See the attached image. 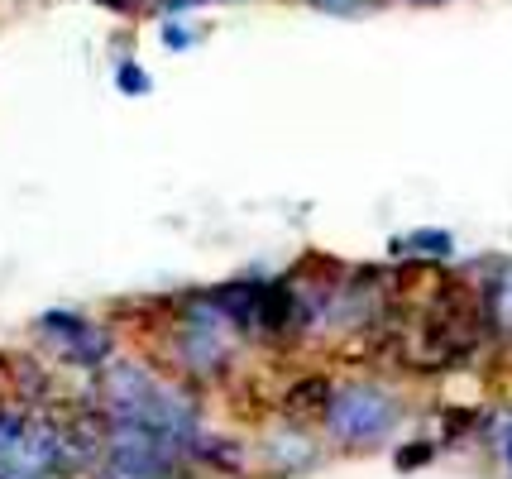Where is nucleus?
<instances>
[{"mask_svg": "<svg viewBox=\"0 0 512 479\" xmlns=\"http://www.w3.org/2000/svg\"><path fill=\"white\" fill-rule=\"evenodd\" d=\"M163 44H168V48H187V44H192V34H187V29H178V24H163Z\"/></svg>", "mask_w": 512, "mask_h": 479, "instance_id": "obj_15", "label": "nucleus"}, {"mask_svg": "<svg viewBox=\"0 0 512 479\" xmlns=\"http://www.w3.org/2000/svg\"><path fill=\"white\" fill-rule=\"evenodd\" d=\"M268 460L278 465V475H297V470L316 465V446L307 436H278V441H268Z\"/></svg>", "mask_w": 512, "mask_h": 479, "instance_id": "obj_7", "label": "nucleus"}, {"mask_svg": "<svg viewBox=\"0 0 512 479\" xmlns=\"http://www.w3.org/2000/svg\"><path fill=\"white\" fill-rule=\"evenodd\" d=\"M393 250H412L417 259H450L455 254V235L450 230H412V235L393 240Z\"/></svg>", "mask_w": 512, "mask_h": 479, "instance_id": "obj_8", "label": "nucleus"}, {"mask_svg": "<svg viewBox=\"0 0 512 479\" xmlns=\"http://www.w3.org/2000/svg\"><path fill=\"white\" fill-rule=\"evenodd\" d=\"M316 10H331V15H359V10H369L374 0H312Z\"/></svg>", "mask_w": 512, "mask_h": 479, "instance_id": "obj_13", "label": "nucleus"}, {"mask_svg": "<svg viewBox=\"0 0 512 479\" xmlns=\"http://www.w3.org/2000/svg\"><path fill=\"white\" fill-rule=\"evenodd\" d=\"M173 436L149 432L120 422L115 436L106 441V460H101V479H182V460Z\"/></svg>", "mask_w": 512, "mask_h": 479, "instance_id": "obj_3", "label": "nucleus"}, {"mask_svg": "<svg viewBox=\"0 0 512 479\" xmlns=\"http://www.w3.org/2000/svg\"><path fill=\"white\" fill-rule=\"evenodd\" d=\"M431 451H436L431 441H417V451H402L398 465H402V470H412V465H422V460H431Z\"/></svg>", "mask_w": 512, "mask_h": 479, "instance_id": "obj_14", "label": "nucleus"}, {"mask_svg": "<svg viewBox=\"0 0 512 479\" xmlns=\"http://www.w3.org/2000/svg\"><path fill=\"white\" fill-rule=\"evenodd\" d=\"M326 432L340 441V446H379L398 432L402 422V403L379 384H345L335 388L331 408L321 412Z\"/></svg>", "mask_w": 512, "mask_h": 479, "instance_id": "obj_2", "label": "nucleus"}, {"mask_svg": "<svg viewBox=\"0 0 512 479\" xmlns=\"http://www.w3.org/2000/svg\"><path fill=\"white\" fill-rule=\"evenodd\" d=\"M106 393H111V408L120 422L163 432V436H173V441H182V446L197 441V412L187 408V398H178L173 388L149 379L144 369H134V365L111 369L106 374Z\"/></svg>", "mask_w": 512, "mask_h": 479, "instance_id": "obj_1", "label": "nucleus"}, {"mask_svg": "<svg viewBox=\"0 0 512 479\" xmlns=\"http://www.w3.org/2000/svg\"><path fill=\"white\" fill-rule=\"evenodd\" d=\"M115 87L130 96H144L149 92V72L139 68V63H120V68H115Z\"/></svg>", "mask_w": 512, "mask_h": 479, "instance_id": "obj_11", "label": "nucleus"}, {"mask_svg": "<svg viewBox=\"0 0 512 479\" xmlns=\"http://www.w3.org/2000/svg\"><path fill=\"white\" fill-rule=\"evenodd\" d=\"M187 360H192V365H201V369L221 365V360H225L221 331H216V326H187Z\"/></svg>", "mask_w": 512, "mask_h": 479, "instance_id": "obj_9", "label": "nucleus"}, {"mask_svg": "<svg viewBox=\"0 0 512 479\" xmlns=\"http://www.w3.org/2000/svg\"><path fill=\"white\" fill-rule=\"evenodd\" d=\"M44 336L63 341L67 355H72V360H87V365L106 360V350H111V341H106L96 326H87V321H77V317H63V312H48L44 317Z\"/></svg>", "mask_w": 512, "mask_h": 479, "instance_id": "obj_5", "label": "nucleus"}, {"mask_svg": "<svg viewBox=\"0 0 512 479\" xmlns=\"http://www.w3.org/2000/svg\"><path fill=\"white\" fill-rule=\"evenodd\" d=\"M484 321L498 336H512V264H503L493 283L484 288Z\"/></svg>", "mask_w": 512, "mask_h": 479, "instance_id": "obj_6", "label": "nucleus"}, {"mask_svg": "<svg viewBox=\"0 0 512 479\" xmlns=\"http://www.w3.org/2000/svg\"><path fill=\"white\" fill-rule=\"evenodd\" d=\"M58 460H63L58 427L0 408V479H44Z\"/></svg>", "mask_w": 512, "mask_h": 479, "instance_id": "obj_4", "label": "nucleus"}, {"mask_svg": "<svg viewBox=\"0 0 512 479\" xmlns=\"http://www.w3.org/2000/svg\"><path fill=\"white\" fill-rule=\"evenodd\" d=\"M493 446H498V456L508 460V470H512V412H503L493 422Z\"/></svg>", "mask_w": 512, "mask_h": 479, "instance_id": "obj_12", "label": "nucleus"}, {"mask_svg": "<svg viewBox=\"0 0 512 479\" xmlns=\"http://www.w3.org/2000/svg\"><path fill=\"white\" fill-rule=\"evenodd\" d=\"M335 398V388L326 379H302V384L288 393V408L292 412H326Z\"/></svg>", "mask_w": 512, "mask_h": 479, "instance_id": "obj_10", "label": "nucleus"}]
</instances>
